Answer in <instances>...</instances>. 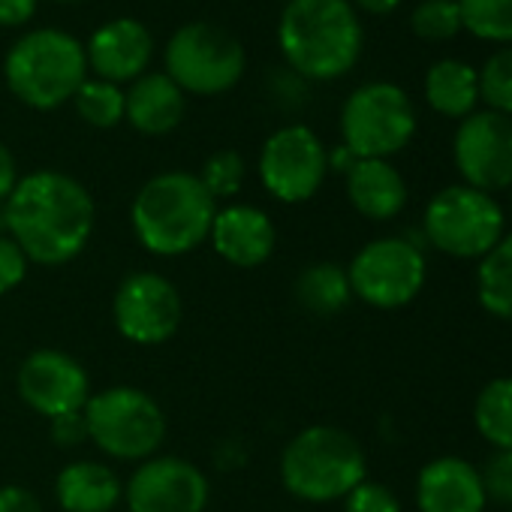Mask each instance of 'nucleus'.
<instances>
[{
    "instance_id": "f257e3e1",
    "label": "nucleus",
    "mask_w": 512,
    "mask_h": 512,
    "mask_svg": "<svg viewBox=\"0 0 512 512\" xmlns=\"http://www.w3.org/2000/svg\"><path fill=\"white\" fill-rule=\"evenodd\" d=\"M7 235L25 250L28 263L67 266L88 247L97 223L94 196L67 172L37 169L19 178L4 202Z\"/></svg>"
},
{
    "instance_id": "f03ea898",
    "label": "nucleus",
    "mask_w": 512,
    "mask_h": 512,
    "mask_svg": "<svg viewBox=\"0 0 512 512\" xmlns=\"http://www.w3.org/2000/svg\"><path fill=\"white\" fill-rule=\"evenodd\" d=\"M278 43L299 76L332 82L359 64L365 31L350 0H287Z\"/></svg>"
},
{
    "instance_id": "7ed1b4c3",
    "label": "nucleus",
    "mask_w": 512,
    "mask_h": 512,
    "mask_svg": "<svg viewBox=\"0 0 512 512\" xmlns=\"http://www.w3.org/2000/svg\"><path fill=\"white\" fill-rule=\"evenodd\" d=\"M217 202L199 175L175 169L148 178L133 205L130 220L139 244L154 256H184L208 241Z\"/></svg>"
},
{
    "instance_id": "20e7f679",
    "label": "nucleus",
    "mask_w": 512,
    "mask_h": 512,
    "mask_svg": "<svg viewBox=\"0 0 512 512\" xmlns=\"http://www.w3.org/2000/svg\"><path fill=\"white\" fill-rule=\"evenodd\" d=\"M368 479V458L362 443L338 425L302 428L281 455L284 488L308 503L344 500Z\"/></svg>"
},
{
    "instance_id": "39448f33",
    "label": "nucleus",
    "mask_w": 512,
    "mask_h": 512,
    "mask_svg": "<svg viewBox=\"0 0 512 512\" xmlns=\"http://www.w3.org/2000/svg\"><path fill=\"white\" fill-rule=\"evenodd\" d=\"M4 79L25 106L52 112L70 103L88 79L85 46L58 28L28 31L10 46Z\"/></svg>"
},
{
    "instance_id": "423d86ee",
    "label": "nucleus",
    "mask_w": 512,
    "mask_h": 512,
    "mask_svg": "<svg viewBox=\"0 0 512 512\" xmlns=\"http://www.w3.org/2000/svg\"><path fill=\"white\" fill-rule=\"evenodd\" d=\"M88 440L109 458L148 461L166 437L163 407L136 386H109L85 404Z\"/></svg>"
},
{
    "instance_id": "0eeeda50",
    "label": "nucleus",
    "mask_w": 512,
    "mask_h": 512,
    "mask_svg": "<svg viewBox=\"0 0 512 512\" xmlns=\"http://www.w3.org/2000/svg\"><path fill=\"white\" fill-rule=\"evenodd\" d=\"M416 136V106L395 82L359 85L341 106L344 148L359 160H389Z\"/></svg>"
},
{
    "instance_id": "6e6552de",
    "label": "nucleus",
    "mask_w": 512,
    "mask_h": 512,
    "mask_svg": "<svg viewBox=\"0 0 512 512\" xmlns=\"http://www.w3.org/2000/svg\"><path fill=\"white\" fill-rule=\"evenodd\" d=\"M503 208L491 193L467 184H449L437 190L422 217L428 244L455 260H482L503 238Z\"/></svg>"
},
{
    "instance_id": "1a4fd4ad",
    "label": "nucleus",
    "mask_w": 512,
    "mask_h": 512,
    "mask_svg": "<svg viewBox=\"0 0 512 512\" xmlns=\"http://www.w3.org/2000/svg\"><path fill=\"white\" fill-rule=\"evenodd\" d=\"M166 76L196 97H214L235 88L244 76V46L223 28L208 22L184 25L172 34L163 52Z\"/></svg>"
},
{
    "instance_id": "9d476101",
    "label": "nucleus",
    "mask_w": 512,
    "mask_h": 512,
    "mask_svg": "<svg viewBox=\"0 0 512 512\" xmlns=\"http://www.w3.org/2000/svg\"><path fill=\"white\" fill-rule=\"evenodd\" d=\"M425 275L428 269L422 250L398 235L368 241L347 266L353 296L380 311L410 305L422 293Z\"/></svg>"
},
{
    "instance_id": "9b49d317",
    "label": "nucleus",
    "mask_w": 512,
    "mask_h": 512,
    "mask_svg": "<svg viewBox=\"0 0 512 512\" xmlns=\"http://www.w3.org/2000/svg\"><path fill=\"white\" fill-rule=\"evenodd\" d=\"M256 169H260L263 187L278 202L299 205L323 187L329 175V151L311 127L290 124L266 139Z\"/></svg>"
},
{
    "instance_id": "f8f14e48",
    "label": "nucleus",
    "mask_w": 512,
    "mask_h": 512,
    "mask_svg": "<svg viewBox=\"0 0 512 512\" xmlns=\"http://www.w3.org/2000/svg\"><path fill=\"white\" fill-rule=\"evenodd\" d=\"M184 317L178 287L157 272L127 275L112 299L115 329L139 347H160L175 338Z\"/></svg>"
},
{
    "instance_id": "ddd939ff",
    "label": "nucleus",
    "mask_w": 512,
    "mask_h": 512,
    "mask_svg": "<svg viewBox=\"0 0 512 512\" xmlns=\"http://www.w3.org/2000/svg\"><path fill=\"white\" fill-rule=\"evenodd\" d=\"M452 160L461 175V184L497 193L512 187V118L476 109L458 121L452 136Z\"/></svg>"
},
{
    "instance_id": "4468645a",
    "label": "nucleus",
    "mask_w": 512,
    "mask_h": 512,
    "mask_svg": "<svg viewBox=\"0 0 512 512\" xmlns=\"http://www.w3.org/2000/svg\"><path fill=\"white\" fill-rule=\"evenodd\" d=\"M208 497L205 473L181 455H151L124 485L130 512H205Z\"/></svg>"
},
{
    "instance_id": "2eb2a0df",
    "label": "nucleus",
    "mask_w": 512,
    "mask_h": 512,
    "mask_svg": "<svg viewBox=\"0 0 512 512\" xmlns=\"http://www.w3.org/2000/svg\"><path fill=\"white\" fill-rule=\"evenodd\" d=\"M22 401L43 419L85 410L91 398V377L85 365L64 350H34L16 377Z\"/></svg>"
},
{
    "instance_id": "dca6fc26",
    "label": "nucleus",
    "mask_w": 512,
    "mask_h": 512,
    "mask_svg": "<svg viewBox=\"0 0 512 512\" xmlns=\"http://www.w3.org/2000/svg\"><path fill=\"white\" fill-rule=\"evenodd\" d=\"M208 241L220 260L235 269H256L269 263L275 253L278 232L272 217L256 205H226L217 208Z\"/></svg>"
},
{
    "instance_id": "f3484780",
    "label": "nucleus",
    "mask_w": 512,
    "mask_h": 512,
    "mask_svg": "<svg viewBox=\"0 0 512 512\" xmlns=\"http://www.w3.org/2000/svg\"><path fill=\"white\" fill-rule=\"evenodd\" d=\"M151 52H154L151 31L139 19H127V16L100 25L85 46L88 70H94L97 79L112 85L136 82L139 76H145Z\"/></svg>"
},
{
    "instance_id": "a211bd4d",
    "label": "nucleus",
    "mask_w": 512,
    "mask_h": 512,
    "mask_svg": "<svg viewBox=\"0 0 512 512\" xmlns=\"http://www.w3.org/2000/svg\"><path fill=\"white\" fill-rule=\"evenodd\" d=\"M488 497L479 479V467L458 455H440L428 461L416 476L419 512H485Z\"/></svg>"
},
{
    "instance_id": "6ab92c4d",
    "label": "nucleus",
    "mask_w": 512,
    "mask_h": 512,
    "mask_svg": "<svg viewBox=\"0 0 512 512\" xmlns=\"http://www.w3.org/2000/svg\"><path fill=\"white\" fill-rule=\"evenodd\" d=\"M124 118L145 136H166L184 118V91L166 73H145L124 94Z\"/></svg>"
},
{
    "instance_id": "aec40b11",
    "label": "nucleus",
    "mask_w": 512,
    "mask_h": 512,
    "mask_svg": "<svg viewBox=\"0 0 512 512\" xmlns=\"http://www.w3.org/2000/svg\"><path fill=\"white\" fill-rule=\"evenodd\" d=\"M344 178L350 205L368 220H392L407 205V181L389 160H356Z\"/></svg>"
},
{
    "instance_id": "412c9836",
    "label": "nucleus",
    "mask_w": 512,
    "mask_h": 512,
    "mask_svg": "<svg viewBox=\"0 0 512 512\" xmlns=\"http://www.w3.org/2000/svg\"><path fill=\"white\" fill-rule=\"evenodd\" d=\"M55 497L64 512H115L124 500V482L109 464L73 461L58 473Z\"/></svg>"
},
{
    "instance_id": "4be33fe9",
    "label": "nucleus",
    "mask_w": 512,
    "mask_h": 512,
    "mask_svg": "<svg viewBox=\"0 0 512 512\" xmlns=\"http://www.w3.org/2000/svg\"><path fill=\"white\" fill-rule=\"evenodd\" d=\"M422 94L440 118L464 121L479 109V73L461 58H440L425 70Z\"/></svg>"
},
{
    "instance_id": "5701e85b",
    "label": "nucleus",
    "mask_w": 512,
    "mask_h": 512,
    "mask_svg": "<svg viewBox=\"0 0 512 512\" xmlns=\"http://www.w3.org/2000/svg\"><path fill=\"white\" fill-rule=\"evenodd\" d=\"M353 299L347 269L338 263H311L296 278V302L314 317H335Z\"/></svg>"
},
{
    "instance_id": "b1692460",
    "label": "nucleus",
    "mask_w": 512,
    "mask_h": 512,
    "mask_svg": "<svg viewBox=\"0 0 512 512\" xmlns=\"http://www.w3.org/2000/svg\"><path fill=\"white\" fill-rule=\"evenodd\" d=\"M476 299L485 314L512 323V235H503L479 260Z\"/></svg>"
},
{
    "instance_id": "393cba45",
    "label": "nucleus",
    "mask_w": 512,
    "mask_h": 512,
    "mask_svg": "<svg viewBox=\"0 0 512 512\" xmlns=\"http://www.w3.org/2000/svg\"><path fill=\"white\" fill-rule=\"evenodd\" d=\"M473 425L494 449H512V377L488 380L473 401Z\"/></svg>"
},
{
    "instance_id": "a878e982",
    "label": "nucleus",
    "mask_w": 512,
    "mask_h": 512,
    "mask_svg": "<svg viewBox=\"0 0 512 512\" xmlns=\"http://www.w3.org/2000/svg\"><path fill=\"white\" fill-rule=\"evenodd\" d=\"M461 28L491 46H512V0H458Z\"/></svg>"
},
{
    "instance_id": "bb28decb",
    "label": "nucleus",
    "mask_w": 512,
    "mask_h": 512,
    "mask_svg": "<svg viewBox=\"0 0 512 512\" xmlns=\"http://www.w3.org/2000/svg\"><path fill=\"white\" fill-rule=\"evenodd\" d=\"M76 112L85 124L97 130H109L124 121V91L121 85L103 82V79H85L82 88L73 97Z\"/></svg>"
},
{
    "instance_id": "cd10ccee",
    "label": "nucleus",
    "mask_w": 512,
    "mask_h": 512,
    "mask_svg": "<svg viewBox=\"0 0 512 512\" xmlns=\"http://www.w3.org/2000/svg\"><path fill=\"white\" fill-rule=\"evenodd\" d=\"M410 31L422 43L455 40L464 31L458 0H419L416 10L410 13Z\"/></svg>"
},
{
    "instance_id": "c85d7f7f",
    "label": "nucleus",
    "mask_w": 512,
    "mask_h": 512,
    "mask_svg": "<svg viewBox=\"0 0 512 512\" xmlns=\"http://www.w3.org/2000/svg\"><path fill=\"white\" fill-rule=\"evenodd\" d=\"M476 73H479V103H485V109L491 112L512 118V46L494 49Z\"/></svg>"
},
{
    "instance_id": "c756f323",
    "label": "nucleus",
    "mask_w": 512,
    "mask_h": 512,
    "mask_svg": "<svg viewBox=\"0 0 512 512\" xmlns=\"http://www.w3.org/2000/svg\"><path fill=\"white\" fill-rule=\"evenodd\" d=\"M244 175H247L244 157H241L238 151L226 148V151H214V154L205 160V166H202V172H199V181H202V187L211 193V199L217 202V199L235 196V193L244 187Z\"/></svg>"
},
{
    "instance_id": "7c9ffc66",
    "label": "nucleus",
    "mask_w": 512,
    "mask_h": 512,
    "mask_svg": "<svg viewBox=\"0 0 512 512\" xmlns=\"http://www.w3.org/2000/svg\"><path fill=\"white\" fill-rule=\"evenodd\" d=\"M479 479H482L488 503L512 506V449H494L485 458Z\"/></svg>"
},
{
    "instance_id": "2f4dec72",
    "label": "nucleus",
    "mask_w": 512,
    "mask_h": 512,
    "mask_svg": "<svg viewBox=\"0 0 512 512\" xmlns=\"http://www.w3.org/2000/svg\"><path fill=\"white\" fill-rule=\"evenodd\" d=\"M344 512H401V503L392 488L365 479L344 497Z\"/></svg>"
},
{
    "instance_id": "473e14b6",
    "label": "nucleus",
    "mask_w": 512,
    "mask_h": 512,
    "mask_svg": "<svg viewBox=\"0 0 512 512\" xmlns=\"http://www.w3.org/2000/svg\"><path fill=\"white\" fill-rule=\"evenodd\" d=\"M28 266L31 263L25 250L10 235H0V296L22 287V281L28 278Z\"/></svg>"
},
{
    "instance_id": "72a5a7b5",
    "label": "nucleus",
    "mask_w": 512,
    "mask_h": 512,
    "mask_svg": "<svg viewBox=\"0 0 512 512\" xmlns=\"http://www.w3.org/2000/svg\"><path fill=\"white\" fill-rule=\"evenodd\" d=\"M49 434L58 446H79L88 440V422H85V410L76 413H64L49 419Z\"/></svg>"
},
{
    "instance_id": "f704fd0d",
    "label": "nucleus",
    "mask_w": 512,
    "mask_h": 512,
    "mask_svg": "<svg viewBox=\"0 0 512 512\" xmlns=\"http://www.w3.org/2000/svg\"><path fill=\"white\" fill-rule=\"evenodd\" d=\"M0 512H43V503L22 485H4L0 488Z\"/></svg>"
},
{
    "instance_id": "c9c22d12",
    "label": "nucleus",
    "mask_w": 512,
    "mask_h": 512,
    "mask_svg": "<svg viewBox=\"0 0 512 512\" xmlns=\"http://www.w3.org/2000/svg\"><path fill=\"white\" fill-rule=\"evenodd\" d=\"M37 0H0V28H22L34 19Z\"/></svg>"
},
{
    "instance_id": "e433bc0d",
    "label": "nucleus",
    "mask_w": 512,
    "mask_h": 512,
    "mask_svg": "<svg viewBox=\"0 0 512 512\" xmlns=\"http://www.w3.org/2000/svg\"><path fill=\"white\" fill-rule=\"evenodd\" d=\"M19 184V169H16V157L13 151L0 142V205L10 199V193L16 190Z\"/></svg>"
},
{
    "instance_id": "4c0bfd02",
    "label": "nucleus",
    "mask_w": 512,
    "mask_h": 512,
    "mask_svg": "<svg viewBox=\"0 0 512 512\" xmlns=\"http://www.w3.org/2000/svg\"><path fill=\"white\" fill-rule=\"evenodd\" d=\"M356 13H368V16H392L404 0H350Z\"/></svg>"
},
{
    "instance_id": "58836bf2",
    "label": "nucleus",
    "mask_w": 512,
    "mask_h": 512,
    "mask_svg": "<svg viewBox=\"0 0 512 512\" xmlns=\"http://www.w3.org/2000/svg\"><path fill=\"white\" fill-rule=\"evenodd\" d=\"M359 157H353V151H347L344 145L341 148H335V151H329V169H335V172H350L353 169V163H356Z\"/></svg>"
},
{
    "instance_id": "ea45409f",
    "label": "nucleus",
    "mask_w": 512,
    "mask_h": 512,
    "mask_svg": "<svg viewBox=\"0 0 512 512\" xmlns=\"http://www.w3.org/2000/svg\"><path fill=\"white\" fill-rule=\"evenodd\" d=\"M0 235H7V214H4V205H0Z\"/></svg>"
},
{
    "instance_id": "a19ab883",
    "label": "nucleus",
    "mask_w": 512,
    "mask_h": 512,
    "mask_svg": "<svg viewBox=\"0 0 512 512\" xmlns=\"http://www.w3.org/2000/svg\"><path fill=\"white\" fill-rule=\"evenodd\" d=\"M58 4H76V0H58Z\"/></svg>"
},
{
    "instance_id": "79ce46f5",
    "label": "nucleus",
    "mask_w": 512,
    "mask_h": 512,
    "mask_svg": "<svg viewBox=\"0 0 512 512\" xmlns=\"http://www.w3.org/2000/svg\"><path fill=\"white\" fill-rule=\"evenodd\" d=\"M509 190H512V187H509ZM509 202H512V196H509Z\"/></svg>"
}]
</instances>
